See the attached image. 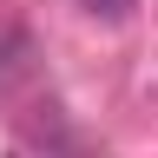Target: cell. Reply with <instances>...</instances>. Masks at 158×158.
I'll return each instance as SVG.
<instances>
[{
	"instance_id": "cell-1",
	"label": "cell",
	"mask_w": 158,
	"mask_h": 158,
	"mask_svg": "<svg viewBox=\"0 0 158 158\" xmlns=\"http://www.w3.org/2000/svg\"><path fill=\"white\" fill-rule=\"evenodd\" d=\"M33 79V33L7 27L0 33V99H20V86Z\"/></svg>"
},
{
	"instance_id": "cell-2",
	"label": "cell",
	"mask_w": 158,
	"mask_h": 158,
	"mask_svg": "<svg viewBox=\"0 0 158 158\" xmlns=\"http://www.w3.org/2000/svg\"><path fill=\"white\" fill-rule=\"evenodd\" d=\"M79 7H86L92 20H132V7H138V0H79Z\"/></svg>"
}]
</instances>
